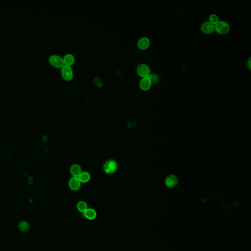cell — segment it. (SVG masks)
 <instances>
[{
  "label": "cell",
  "instance_id": "6da1fadb",
  "mask_svg": "<svg viewBox=\"0 0 251 251\" xmlns=\"http://www.w3.org/2000/svg\"><path fill=\"white\" fill-rule=\"evenodd\" d=\"M117 167L118 165L116 161L113 160H108L105 162L103 165V170L105 173L112 174L116 171Z\"/></svg>",
  "mask_w": 251,
  "mask_h": 251
},
{
  "label": "cell",
  "instance_id": "7a4b0ae2",
  "mask_svg": "<svg viewBox=\"0 0 251 251\" xmlns=\"http://www.w3.org/2000/svg\"><path fill=\"white\" fill-rule=\"evenodd\" d=\"M230 26L228 23L224 21H219L215 25V30L217 33L225 34L230 31Z\"/></svg>",
  "mask_w": 251,
  "mask_h": 251
},
{
  "label": "cell",
  "instance_id": "3957f363",
  "mask_svg": "<svg viewBox=\"0 0 251 251\" xmlns=\"http://www.w3.org/2000/svg\"><path fill=\"white\" fill-rule=\"evenodd\" d=\"M136 72L139 76L142 77H147L150 74V69L145 64H140L136 68Z\"/></svg>",
  "mask_w": 251,
  "mask_h": 251
},
{
  "label": "cell",
  "instance_id": "277c9868",
  "mask_svg": "<svg viewBox=\"0 0 251 251\" xmlns=\"http://www.w3.org/2000/svg\"><path fill=\"white\" fill-rule=\"evenodd\" d=\"M49 61L56 67H62L64 65V59L58 55H53L50 56V57H49Z\"/></svg>",
  "mask_w": 251,
  "mask_h": 251
},
{
  "label": "cell",
  "instance_id": "5b68a950",
  "mask_svg": "<svg viewBox=\"0 0 251 251\" xmlns=\"http://www.w3.org/2000/svg\"><path fill=\"white\" fill-rule=\"evenodd\" d=\"M61 74L64 79L67 81H70L73 77V71L71 66L64 65L61 67Z\"/></svg>",
  "mask_w": 251,
  "mask_h": 251
},
{
  "label": "cell",
  "instance_id": "8992f818",
  "mask_svg": "<svg viewBox=\"0 0 251 251\" xmlns=\"http://www.w3.org/2000/svg\"><path fill=\"white\" fill-rule=\"evenodd\" d=\"M201 29L204 33L210 34L215 31V25L209 21H205L202 24Z\"/></svg>",
  "mask_w": 251,
  "mask_h": 251
},
{
  "label": "cell",
  "instance_id": "52a82bcc",
  "mask_svg": "<svg viewBox=\"0 0 251 251\" xmlns=\"http://www.w3.org/2000/svg\"><path fill=\"white\" fill-rule=\"evenodd\" d=\"M165 183L168 187H174L178 184L177 177L174 175H169L165 179Z\"/></svg>",
  "mask_w": 251,
  "mask_h": 251
},
{
  "label": "cell",
  "instance_id": "ba28073f",
  "mask_svg": "<svg viewBox=\"0 0 251 251\" xmlns=\"http://www.w3.org/2000/svg\"><path fill=\"white\" fill-rule=\"evenodd\" d=\"M152 84V83L151 82V80L148 77H142L140 81V88H141L142 90L147 91L151 88Z\"/></svg>",
  "mask_w": 251,
  "mask_h": 251
},
{
  "label": "cell",
  "instance_id": "9c48e42d",
  "mask_svg": "<svg viewBox=\"0 0 251 251\" xmlns=\"http://www.w3.org/2000/svg\"><path fill=\"white\" fill-rule=\"evenodd\" d=\"M150 44V40L147 37H143L140 38L137 42V46L141 50L148 48Z\"/></svg>",
  "mask_w": 251,
  "mask_h": 251
},
{
  "label": "cell",
  "instance_id": "30bf717a",
  "mask_svg": "<svg viewBox=\"0 0 251 251\" xmlns=\"http://www.w3.org/2000/svg\"><path fill=\"white\" fill-rule=\"evenodd\" d=\"M81 181L77 177H73L69 181V185L70 188L74 191H77L81 187Z\"/></svg>",
  "mask_w": 251,
  "mask_h": 251
},
{
  "label": "cell",
  "instance_id": "8fae6325",
  "mask_svg": "<svg viewBox=\"0 0 251 251\" xmlns=\"http://www.w3.org/2000/svg\"><path fill=\"white\" fill-rule=\"evenodd\" d=\"M84 217L89 220L95 219L97 216L96 211L92 208H88L85 211L83 212Z\"/></svg>",
  "mask_w": 251,
  "mask_h": 251
},
{
  "label": "cell",
  "instance_id": "7c38bea8",
  "mask_svg": "<svg viewBox=\"0 0 251 251\" xmlns=\"http://www.w3.org/2000/svg\"><path fill=\"white\" fill-rule=\"evenodd\" d=\"M70 173L74 177H78L81 174V169L78 164H74L70 168Z\"/></svg>",
  "mask_w": 251,
  "mask_h": 251
},
{
  "label": "cell",
  "instance_id": "4fadbf2b",
  "mask_svg": "<svg viewBox=\"0 0 251 251\" xmlns=\"http://www.w3.org/2000/svg\"><path fill=\"white\" fill-rule=\"evenodd\" d=\"M63 59H64V64L69 65V66H71V65L73 64L75 61L74 56L71 53H67L65 55Z\"/></svg>",
  "mask_w": 251,
  "mask_h": 251
},
{
  "label": "cell",
  "instance_id": "5bb4252c",
  "mask_svg": "<svg viewBox=\"0 0 251 251\" xmlns=\"http://www.w3.org/2000/svg\"><path fill=\"white\" fill-rule=\"evenodd\" d=\"M78 179L81 181V183H87L90 180V175L88 172H81L78 177Z\"/></svg>",
  "mask_w": 251,
  "mask_h": 251
},
{
  "label": "cell",
  "instance_id": "9a60e30c",
  "mask_svg": "<svg viewBox=\"0 0 251 251\" xmlns=\"http://www.w3.org/2000/svg\"><path fill=\"white\" fill-rule=\"evenodd\" d=\"M18 228H19V230L22 232H25L29 230V224L27 221H22L19 223L18 225Z\"/></svg>",
  "mask_w": 251,
  "mask_h": 251
},
{
  "label": "cell",
  "instance_id": "2e32d148",
  "mask_svg": "<svg viewBox=\"0 0 251 251\" xmlns=\"http://www.w3.org/2000/svg\"><path fill=\"white\" fill-rule=\"evenodd\" d=\"M77 208L79 211L84 212L88 209V205L85 202L81 201L77 204Z\"/></svg>",
  "mask_w": 251,
  "mask_h": 251
},
{
  "label": "cell",
  "instance_id": "e0dca14e",
  "mask_svg": "<svg viewBox=\"0 0 251 251\" xmlns=\"http://www.w3.org/2000/svg\"><path fill=\"white\" fill-rule=\"evenodd\" d=\"M209 21L215 25L219 21L218 16L215 14H211V15L209 16Z\"/></svg>",
  "mask_w": 251,
  "mask_h": 251
},
{
  "label": "cell",
  "instance_id": "ac0fdd59",
  "mask_svg": "<svg viewBox=\"0 0 251 251\" xmlns=\"http://www.w3.org/2000/svg\"><path fill=\"white\" fill-rule=\"evenodd\" d=\"M93 82L95 84V85L98 86V87H101L104 85V82L101 77H96L93 79Z\"/></svg>",
  "mask_w": 251,
  "mask_h": 251
},
{
  "label": "cell",
  "instance_id": "d6986e66",
  "mask_svg": "<svg viewBox=\"0 0 251 251\" xmlns=\"http://www.w3.org/2000/svg\"><path fill=\"white\" fill-rule=\"evenodd\" d=\"M147 77H148L149 79L151 80L152 83H156L157 81H158V77L156 74H150Z\"/></svg>",
  "mask_w": 251,
  "mask_h": 251
},
{
  "label": "cell",
  "instance_id": "ffe728a7",
  "mask_svg": "<svg viewBox=\"0 0 251 251\" xmlns=\"http://www.w3.org/2000/svg\"><path fill=\"white\" fill-rule=\"evenodd\" d=\"M251 58H249V60L248 61H247V64L248 68L249 69V70H251Z\"/></svg>",
  "mask_w": 251,
  "mask_h": 251
}]
</instances>
